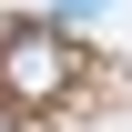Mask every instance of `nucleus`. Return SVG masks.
<instances>
[{
    "label": "nucleus",
    "mask_w": 132,
    "mask_h": 132,
    "mask_svg": "<svg viewBox=\"0 0 132 132\" xmlns=\"http://www.w3.org/2000/svg\"><path fill=\"white\" fill-rule=\"evenodd\" d=\"M102 81H112V71L81 61L61 20H10V31H0V112L10 122H61V112H81V102H102Z\"/></svg>",
    "instance_id": "nucleus-1"
},
{
    "label": "nucleus",
    "mask_w": 132,
    "mask_h": 132,
    "mask_svg": "<svg viewBox=\"0 0 132 132\" xmlns=\"http://www.w3.org/2000/svg\"><path fill=\"white\" fill-rule=\"evenodd\" d=\"M102 10H112V0H51V20H61V31H92Z\"/></svg>",
    "instance_id": "nucleus-2"
}]
</instances>
